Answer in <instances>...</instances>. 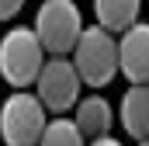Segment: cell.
Listing matches in <instances>:
<instances>
[{
    "label": "cell",
    "mask_w": 149,
    "mask_h": 146,
    "mask_svg": "<svg viewBox=\"0 0 149 146\" xmlns=\"http://www.w3.org/2000/svg\"><path fill=\"white\" fill-rule=\"evenodd\" d=\"M45 59H49V52H45L42 38L35 35V28L21 25V28H10L0 38V77L17 91H24L28 84L38 80Z\"/></svg>",
    "instance_id": "1"
},
{
    "label": "cell",
    "mask_w": 149,
    "mask_h": 146,
    "mask_svg": "<svg viewBox=\"0 0 149 146\" xmlns=\"http://www.w3.org/2000/svg\"><path fill=\"white\" fill-rule=\"evenodd\" d=\"M73 63H76V70H80V80L83 84H90V87L111 84L114 77L121 73L114 32L101 28V25L83 28V35H80V42H76V49H73Z\"/></svg>",
    "instance_id": "2"
},
{
    "label": "cell",
    "mask_w": 149,
    "mask_h": 146,
    "mask_svg": "<svg viewBox=\"0 0 149 146\" xmlns=\"http://www.w3.org/2000/svg\"><path fill=\"white\" fill-rule=\"evenodd\" d=\"M49 125V108L38 101V94L14 91L0 108V139L7 146H38Z\"/></svg>",
    "instance_id": "3"
},
{
    "label": "cell",
    "mask_w": 149,
    "mask_h": 146,
    "mask_svg": "<svg viewBox=\"0 0 149 146\" xmlns=\"http://www.w3.org/2000/svg\"><path fill=\"white\" fill-rule=\"evenodd\" d=\"M35 35L49 56H70L83 35V18L73 0H42L35 14Z\"/></svg>",
    "instance_id": "4"
},
{
    "label": "cell",
    "mask_w": 149,
    "mask_h": 146,
    "mask_svg": "<svg viewBox=\"0 0 149 146\" xmlns=\"http://www.w3.org/2000/svg\"><path fill=\"white\" fill-rule=\"evenodd\" d=\"M80 70H76L73 59H66V56H49L45 59V66L38 73L35 80V94L38 101L45 105V108L52 111V115H63V111L76 108V101H80Z\"/></svg>",
    "instance_id": "5"
},
{
    "label": "cell",
    "mask_w": 149,
    "mask_h": 146,
    "mask_svg": "<svg viewBox=\"0 0 149 146\" xmlns=\"http://www.w3.org/2000/svg\"><path fill=\"white\" fill-rule=\"evenodd\" d=\"M118 66L132 84H149V21H135L118 38Z\"/></svg>",
    "instance_id": "6"
},
{
    "label": "cell",
    "mask_w": 149,
    "mask_h": 146,
    "mask_svg": "<svg viewBox=\"0 0 149 146\" xmlns=\"http://www.w3.org/2000/svg\"><path fill=\"white\" fill-rule=\"evenodd\" d=\"M121 125L135 143L149 139V84H132L125 91V98H121Z\"/></svg>",
    "instance_id": "7"
},
{
    "label": "cell",
    "mask_w": 149,
    "mask_h": 146,
    "mask_svg": "<svg viewBox=\"0 0 149 146\" xmlns=\"http://www.w3.org/2000/svg\"><path fill=\"white\" fill-rule=\"evenodd\" d=\"M76 125L83 132V139H101V136H111V122H114V111L111 105L101 98V94H90L83 101H76Z\"/></svg>",
    "instance_id": "8"
},
{
    "label": "cell",
    "mask_w": 149,
    "mask_h": 146,
    "mask_svg": "<svg viewBox=\"0 0 149 146\" xmlns=\"http://www.w3.org/2000/svg\"><path fill=\"white\" fill-rule=\"evenodd\" d=\"M139 11H142V0H94L97 25L108 32H128L139 21Z\"/></svg>",
    "instance_id": "9"
},
{
    "label": "cell",
    "mask_w": 149,
    "mask_h": 146,
    "mask_svg": "<svg viewBox=\"0 0 149 146\" xmlns=\"http://www.w3.org/2000/svg\"><path fill=\"white\" fill-rule=\"evenodd\" d=\"M38 146H83V132H80V125H76L73 118H63L59 115V118H52L45 125Z\"/></svg>",
    "instance_id": "10"
},
{
    "label": "cell",
    "mask_w": 149,
    "mask_h": 146,
    "mask_svg": "<svg viewBox=\"0 0 149 146\" xmlns=\"http://www.w3.org/2000/svg\"><path fill=\"white\" fill-rule=\"evenodd\" d=\"M21 7H24V0H0V21L14 18V14H17Z\"/></svg>",
    "instance_id": "11"
},
{
    "label": "cell",
    "mask_w": 149,
    "mask_h": 146,
    "mask_svg": "<svg viewBox=\"0 0 149 146\" xmlns=\"http://www.w3.org/2000/svg\"><path fill=\"white\" fill-rule=\"evenodd\" d=\"M90 146H121L114 136H101V139H90Z\"/></svg>",
    "instance_id": "12"
},
{
    "label": "cell",
    "mask_w": 149,
    "mask_h": 146,
    "mask_svg": "<svg viewBox=\"0 0 149 146\" xmlns=\"http://www.w3.org/2000/svg\"><path fill=\"white\" fill-rule=\"evenodd\" d=\"M139 146H149V139H142V143H139Z\"/></svg>",
    "instance_id": "13"
}]
</instances>
